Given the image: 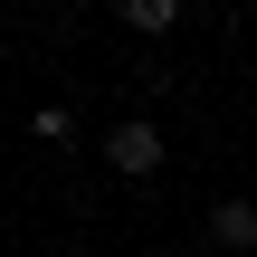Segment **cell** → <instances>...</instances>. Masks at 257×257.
<instances>
[{
  "instance_id": "1",
  "label": "cell",
  "mask_w": 257,
  "mask_h": 257,
  "mask_svg": "<svg viewBox=\"0 0 257 257\" xmlns=\"http://www.w3.org/2000/svg\"><path fill=\"white\" fill-rule=\"evenodd\" d=\"M105 162H114L124 181H153V172H162V124H143V114H134V124H105Z\"/></svg>"
},
{
  "instance_id": "2",
  "label": "cell",
  "mask_w": 257,
  "mask_h": 257,
  "mask_svg": "<svg viewBox=\"0 0 257 257\" xmlns=\"http://www.w3.org/2000/svg\"><path fill=\"white\" fill-rule=\"evenodd\" d=\"M210 248H229V257L257 248V200H219L210 210Z\"/></svg>"
},
{
  "instance_id": "3",
  "label": "cell",
  "mask_w": 257,
  "mask_h": 257,
  "mask_svg": "<svg viewBox=\"0 0 257 257\" xmlns=\"http://www.w3.org/2000/svg\"><path fill=\"white\" fill-rule=\"evenodd\" d=\"M124 29H143V38H172V29H181V0H124Z\"/></svg>"
},
{
  "instance_id": "4",
  "label": "cell",
  "mask_w": 257,
  "mask_h": 257,
  "mask_svg": "<svg viewBox=\"0 0 257 257\" xmlns=\"http://www.w3.org/2000/svg\"><path fill=\"white\" fill-rule=\"evenodd\" d=\"M29 134H38V143H67V134H76V114H67V105H38V114H29Z\"/></svg>"
}]
</instances>
